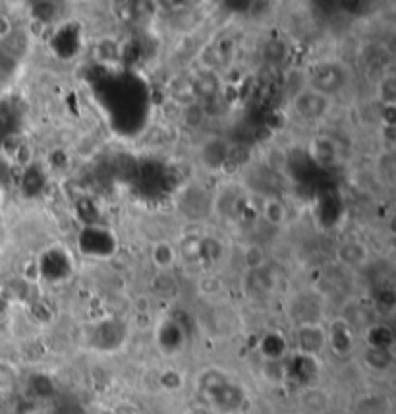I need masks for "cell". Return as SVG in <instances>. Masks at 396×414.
<instances>
[{
	"label": "cell",
	"mask_w": 396,
	"mask_h": 414,
	"mask_svg": "<svg viewBox=\"0 0 396 414\" xmlns=\"http://www.w3.org/2000/svg\"><path fill=\"white\" fill-rule=\"evenodd\" d=\"M180 118H182V122H184L187 128L197 130V128H202L203 122L207 120V109H205V105L199 101H187L184 103L182 109H180Z\"/></svg>",
	"instance_id": "obj_6"
},
{
	"label": "cell",
	"mask_w": 396,
	"mask_h": 414,
	"mask_svg": "<svg viewBox=\"0 0 396 414\" xmlns=\"http://www.w3.org/2000/svg\"><path fill=\"white\" fill-rule=\"evenodd\" d=\"M18 374L12 364L0 360V391H8L16 385Z\"/></svg>",
	"instance_id": "obj_13"
},
{
	"label": "cell",
	"mask_w": 396,
	"mask_h": 414,
	"mask_svg": "<svg viewBox=\"0 0 396 414\" xmlns=\"http://www.w3.org/2000/svg\"><path fill=\"white\" fill-rule=\"evenodd\" d=\"M331 344H333L334 351L346 352L352 347V335H350L348 328L344 323H338L336 328L333 325V331H331Z\"/></svg>",
	"instance_id": "obj_12"
},
{
	"label": "cell",
	"mask_w": 396,
	"mask_h": 414,
	"mask_svg": "<svg viewBox=\"0 0 396 414\" xmlns=\"http://www.w3.org/2000/svg\"><path fill=\"white\" fill-rule=\"evenodd\" d=\"M338 259L346 266H359L367 259V250L364 248V244L346 242L338 248Z\"/></svg>",
	"instance_id": "obj_7"
},
{
	"label": "cell",
	"mask_w": 396,
	"mask_h": 414,
	"mask_svg": "<svg viewBox=\"0 0 396 414\" xmlns=\"http://www.w3.org/2000/svg\"><path fill=\"white\" fill-rule=\"evenodd\" d=\"M263 217L272 227H282L286 221V207L277 198H269L263 205Z\"/></svg>",
	"instance_id": "obj_8"
},
{
	"label": "cell",
	"mask_w": 396,
	"mask_h": 414,
	"mask_svg": "<svg viewBox=\"0 0 396 414\" xmlns=\"http://www.w3.org/2000/svg\"><path fill=\"white\" fill-rule=\"evenodd\" d=\"M381 86H383V89H379L381 101L385 103V105H392L395 103V78L387 76V78L381 82Z\"/></svg>",
	"instance_id": "obj_14"
},
{
	"label": "cell",
	"mask_w": 396,
	"mask_h": 414,
	"mask_svg": "<svg viewBox=\"0 0 396 414\" xmlns=\"http://www.w3.org/2000/svg\"><path fill=\"white\" fill-rule=\"evenodd\" d=\"M354 414H388V403L379 395H367L357 401Z\"/></svg>",
	"instance_id": "obj_9"
},
{
	"label": "cell",
	"mask_w": 396,
	"mask_h": 414,
	"mask_svg": "<svg viewBox=\"0 0 396 414\" xmlns=\"http://www.w3.org/2000/svg\"><path fill=\"white\" fill-rule=\"evenodd\" d=\"M311 155L321 167H331L336 163V145L331 138H325V136L315 138L311 143Z\"/></svg>",
	"instance_id": "obj_5"
},
{
	"label": "cell",
	"mask_w": 396,
	"mask_h": 414,
	"mask_svg": "<svg viewBox=\"0 0 396 414\" xmlns=\"http://www.w3.org/2000/svg\"><path fill=\"white\" fill-rule=\"evenodd\" d=\"M296 343H298V349H300L303 356H311L313 358L325 347L326 335L319 323L310 321V323H302L300 325L298 333H296Z\"/></svg>",
	"instance_id": "obj_2"
},
{
	"label": "cell",
	"mask_w": 396,
	"mask_h": 414,
	"mask_svg": "<svg viewBox=\"0 0 396 414\" xmlns=\"http://www.w3.org/2000/svg\"><path fill=\"white\" fill-rule=\"evenodd\" d=\"M151 256H153V261H155L157 267L169 269L174 264V259H176V252H174V248L169 242H159L153 246Z\"/></svg>",
	"instance_id": "obj_10"
},
{
	"label": "cell",
	"mask_w": 396,
	"mask_h": 414,
	"mask_svg": "<svg viewBox=\"0 0 396 414\" xmlns=\"http://www.w3.org/2000/svg\"><path fill=\"white\" fill-rule=\"evenodd\" d=\"M365 360L375 370H387L392 364V352L385 351V349H373V347H369L367 352H365Z\"/></svg>",
	"instance_id": "obj_11"
},
{
	"label": "cell",
	"mask_w": 396,
	"mask_h": 414,
	"mask_svg": "<svg viewBox=\"0 0 396 414\" xmlns=\"http://www.w3.org/2000/svg\"><path fill=\"white\" fill-rule=\"evenodd\" d=\"M292 109L302 120L315 122V120H321L325 117V112L329 110V97L311 89V87H303L294 95Z\"/></svg>",
	"instance_id": "obj_1"
},
{
	"label": "cell",
	"mask_w": 396,
	"mask_h": 414,
	"mask_svg": "<svg viewBox=\"0 0 396 414\" xmlns=\"http://www.w3.org/2000/svg\"><path fill=\"white\" fill-rule=\"evenodd\" d=\"M342 82H344V70L341 66H334V64H326V66H321L317 70L313 72L311 76V89H315L319 93L329 95L341 89Z\"/></svg>",
	"instance_id": "obj_3"
},
{
	"label": "cell",
	"mask_w": 396,
	"mask_h": 414,
	"mask_svg": "<svg viewBox=\"0 0 396 414\" xmlns=\"http://www.w3.org/2000/svg\"><path fill=\"white\" fill-rule=\"evenodd\" d=\"M226 159H228V143L223 138L215 136L202 145V161L207 169H213V171L223 169Z\"/></svg>",
	"instance_id": "obj_4"
}]
</instances>
